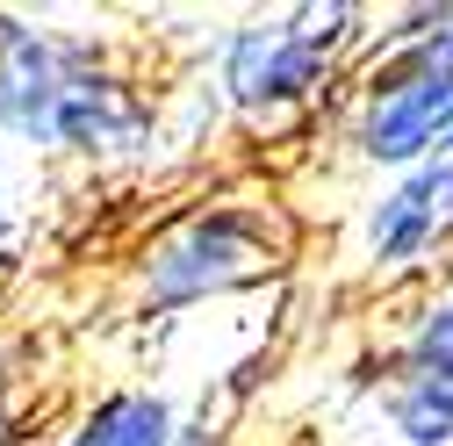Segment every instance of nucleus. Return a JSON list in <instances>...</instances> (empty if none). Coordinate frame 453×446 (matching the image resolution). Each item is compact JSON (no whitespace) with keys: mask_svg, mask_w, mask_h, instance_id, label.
Instances as JSON below:
<instances>
[{"mask_svg":"<svg viewBox=\"0 0 453 446\" xmlns=\"http://www.w3.org/2000/svg\"><path fill=\"white\" fill-rule=\"evenodd\" d=\"M439 252H453V158H425L411 173L381 181L353 223V259L381 288L432 273Z\"/></svg>","mask_w":453,"mask_h":446,"instance_id":"obj_5","label":"nucleus"},{"mask_svg":"<svg viewBox=\"0 0 453 446\" xmlns=\"http://www.w3.org/2000/svg\"><path fill=\"white\" fill-rule=\"evenodd\" d=\"M116 50L108 36L58 29L0 8V144L22 158H50V130H58V101L73 94L80 73L108 65Z\"/></svg>","mask_w":453,"mask_h":446,"instance_id":"obj_4","label":"nucleus"},{"mask_svg":"<svg viewBox=\"0 0 453 446\" xmlns=\"http://www.w3.org/2000/svg\"><path fill=\"white\" fill-rule=\"evenodd\" d=\"M180 432H188L180 404L151 381H130V388L94 396L87 411H73L50 446H180Z\"/></svg>","mask_w":453,"mask_h":446,"instance_id":"obj_6","label":"nucleus"},{"mask_svg":"<svg viewBox=\"0 0 453 446\" xmlns=\"http://www.w3.org/2000/svg\"><path fill=\"white\" fill-rule=\"evenodd\" d=\"M388 367H418V374L453 381V288L425 296L403 317V331H395V346H388Z\"/></svg>","mask_w":453,"mask_h":446,"instance_id":"obj_8","label":"nucleus"},{"mask_svg":"<svg viewBox=\"0 0 453 446\" xmlns=\"http://www.w3.org/2000/svg\"><path fill=\"white\" fill-rule=\"evenodd\" d=\"M374 15L367 8H273V15H238L209 43V87L245 130H296L310 108L367 58Z\"/></svg>","mask_w":453,"mask_h":446,"instance_id":"obj_2","label":"nucleus"},{"mask_svg":"<svg viewBox=\"0 0 453 446\" xmlns=\"http://www.w3.org/2000/svg\"><path fill=\"white\" fill-rule=\"evenodd\" d=\"M453 137V0L381 15L367 58L353 65V101L338 144L353 165L395 181L411 165L439 158Z\"/></svg>","mask_w":453,"mask_h":446,"instance_id":"obj_1","label":"nucleus"},{"mask_svg":"<svg viewBox=\"0 0 453 446\" xmlns=\"http://www.w3.org/2000/svg\"><path fill=\"white\" fill-rule=\"evenodd\" d=\"M381 432L388 446H453V381L418 367H381Z\"/></svg>","mask_w":453,"mask_h":446,"instance_id":"obj_7","label":"nucleus"},{"mask_svg":"<svg viewBox=\"0 0 453 446\" xmlns=\"http://www.w3.org/2000/svg\"><path fill=\"white\" fill-rule=\"evenodd\" d=\"M296 231L288 216L259 195H216L158 231L130 252V296L137 310H195V303H216V296H238L252 281L288 259Z\"/></svg>","mask_w":453,"mask_h":446,"instance_id":"obj_3","label":"nucleus"},{"mask_svg":"<svg viewBox=\"0 0 453 446\" xmlns=\"http://www.w3.org/2000/svg\"><path fill=\"white\" fill-rule=\"evenodd\" d=\"M22 231H29V202H22V151L0 144V273L15 266Z\"/></svg>","mask_w":453,"mask_h":446,"instance_id":"obj_9","label":"nucleus"}]
</instances>
